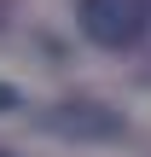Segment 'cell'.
<instances>
[{
    "mask_svg": "<svg viewBox=\"0 0 151 157\" xmlns=\"http://www.w3.org/2000/svg\"><path fill=\"white\" fill-rule=\"evenodd\" d=\"M76 17H81V35L111 52H122L145 35V0H81Z\"/></svg>",
    "mask_w": 151,
    "mask_h": 157,
    "instance_id": "6da1fadb",
    "label": "cell"
},
{
    "mask_svg": "<svg viewBox=\"0 0 151 157\" xmlns=\"http://www.w3.org/2000/svg\"><path fill=\"white\" fill-rule=\"evenodd\" d=\"M41 122H47L58 140H122V134H128L122 111H111V105H99V99H64V105H52Z\"/></svg>",
    "mask_w": 151,
    "mask_h": 157,
    "instance_id": "7a4b0ae2",
    "label": "cell"
},
{
    "mask_svg": "<svg viewBox=\"0 0 151 157\" xmlns=\"http://www.w3.org/2000/svg\"><path fill=\"white\" fill-rule=\"evenodd\" d=\"M0 111H17V87H6V82H0Z\"/></svg>",
    "mask_w": 151,
    "mask_h": 157,
    "instance_id": "3957f363",
    "label": "cell"
},
{
    "mask_svg": "<svg viewBox=\"0 0 151 157\" xmlns=\"http://www.w3.org/2000/svg\"><path fill=\"white\" fill-rule=\"evenodd\" d=\"M0 157H6V151H0Z\"/></svg>",
    "mask_w": 151,
    "mask_h": 157,
    "instance_id": "277c9868",
    "label": "cell"
}]
</instances>
